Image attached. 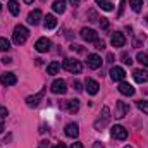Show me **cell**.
Returning <instances> with one entry per match:
<instances>
[{"label": "cell", "instance_id": "cell-1", "mask_svg": "<svg viewBox=\"0 0 148 148\" xmlns=\"http://www.w3.org/2000/svg\"><path fill=\"white\" fill-rule=\"evenodd\" d=\"M29 36V31H28V28H24L23 24H17L16 28H14V33H12V41L16 43V45H23L26 40Z\"/></svg>", "mask_w": 148, "mask_h": 148}, {"label": "cell", "instance_id": "cell-2", "mask_svg": "<svg viewBox=\"0 0 148 148\" xmlns=\"http://www.w3.org/2000/svg\"><path fill=\"white\" fill-rule=\"evenodd\" d=\"M102 117H98L97 121H95V129L97 131H102L107 124H109V121H110V109L105 105L103 109H102V114H100Z\"/></svg>", "mask_w": 148, "mask_h": 148}, {"label": "cell", "instance_id": "cell-3", "mask_svg": "<svg viewBox=\"0 0 148 148\" xmlns=\"http://www.w3.org/2000/svg\"><path fill=\"white\" fill-rule=\"evenodd\" d=\"M62 67H64L66 71L73 73V74H79L81 71H83L81 62H79V60H76V59H66V60L62 62Z\"/></svg>", "mask_w": 148, "mask_h": 148}, {"label": "cell", "instance_id": "cell-4", "mask_svg": "<svg viewBox=\"0 0 148 148\" xmlns=\"http://www.w3.org/2000/svg\"><path fill=\"white\" fill-rule=\"evenodd\" d=\"M45 93H47V88L40 90L38 93H35V95H31V97H28V98H26V105H28V107H38V105H40V102L43 100Z\"/></svg>", "mask_w": 148, "mask_h": 148}, {"label": "cell", "instance_id": "cell-5", "mask_svg": "<svg viewBox=\"0 0 148 148\" xmlns=\"http://www.w3.org/2000/svg\"><path fill=\"white\" fill-rule=\"evenodd\" d=\"M110 136H112V138H115V140L124 141V140L127 138V131H126L122 126L115 124V126H112V127H110Z\"/></svg>", "mask_w": 148, "mask_h": 148}, {"label": "cell", "instance_id": "cell-6", "mask_svg": "<svg viewBox=\"0 0 148 148\" xmlns=\"http://www.w3.org/2000/svg\"><path fill=\"white\" fill-rule=\"evenodd\" d=\"M50 90H52V93H55V95H64V93L67 91V84H66L64 79H55V81L52 83Z\"/></svg>", "mask_w": 148, "mask_h": 148}, {"label": "cell", "instance_id": "cell-7", "mask_svg": "<svg viewBox=\"0 0 148 148\" xmlns=\"http://www.w3.org/2000/svg\"><path fill=\"white\" fill-rule=\"evenodd\" d=\"M79 35H81V38H83L84 41H88V43H95V41L98 40V33H97L95 29H90V28H83Z\"/></svg>", "mask_w": 148, "mask_h": 148}, {"label": "cell", "instance_id": "cell-8", "mask_svg": "<svg viewBox=\"0 0 148 148\" xmlns=\"http://www.w3.org/2000/svg\"><path fill=\"white\" fill-rule=\"evenodd\" d=\"M86 64L90 69H98V67H102V57L97 53H90L86 59Z\"/></svg>", "mask_w": 148, "mask_h": 148}, {"label": "cell", "instance_id": "cell-9", "mask_svg": "<svg viewBox=\"0 0 148 148\" xmlns=\"http://www.w3.org/2000/svg\"><path fill=\"white\" fill-rule=\"evenodd\" d=\"M0 83H2L3 86H14V84L17 83V76L14 73H3L0 76Z\"/></svg>", "mask_w": 148, "mask_h": 148}, {"label": "cell", "instance_id": "cell-10", "mask_svg": "<svg viewBox=\"0 0 148 148\" xmlns=\"http://www.w3.org/2000/svg\"><path fill=\"white\" fill-rule=\"evenodd\" d=\"M62 109H66V110L69 112V114H76V112L79 110V100H66V102H62V105H60Z\"/></svg>", "mask_w": 148, "mask_h": 148}, {"label": "cell", "instance_id": "cell-11", "mask_svg": "<svg viewBox=\"0 0 148 148\" xmlns=\"http://www.w3.org/2000/svg\"><path fill=\"white\" fill-rule=\"evenodd\" d=\"M41 19H43V12L40 10V9H35L33 12H29L28 14V23L29 24H33V26H36L41 23Z\"/></svg>", "mask_w": 148, "mask_h": 148}, {"label": "cell", "instance_id": "cell-12", "mask_svg": "<svg viewBox=\"0 0 148 148\" xmlns=\"http://www.w3.org/2000/svg\"><path fill=\"white\" fill-rule=\"evenodd\" d=\"M127 112H129V105H127L126 102H117V103H115V117H117V119L126 117Z\"/></svg>", "mask_w": 148, "mask_h": 148}, {"label": "cell", "instance_id": "cell-13", "mask_svg": "<svg viewBox=\"0 0 148 148\" xmlns=\"http://www.w3.org/2000/svg\"><path fill=\"white\" fill-rule=\"evenodd\" d=\"M50 47H52V41H50L48 38H40V40L36 41V45H35V48H36L40 53L48 52V50H50Z\"/></svg>", "mask_w": 148, "mask_h": 148}, {"label": "cell", "instance_id": "cell-14", "mask_svg": "<svg viewBox=\"0 0 148 148\" xmlns=\"http://www.w3.org/2000/svg\"><path fill=\"white\" fill-rule=\"evenodd\" d=\"M110 43H112V47H124V45H126V36H124V33L115 31L110 38Z\"/></svg>", "mask_w": 148, "mask_h": 148}, {"label": "cell", "instance_id": "cell-15", "mask_svg": "<svg viewBox=\"0 0 148 148\" xmlns=\"http://www.w3.org/2000/svg\"><path fill=\"white\" fill-rule=\"evenodd\" d=\"M110 77H112V81H124V77H126V71H124L122 67L115 66V67H112L110 69Z\"/></svg>", "mask_w": 148, "mask_h": 148}, {"label": "cell", "instance_id": "cell-16", "mask_svg": "<svg viewBox=\"0 0 148 148\" xmlns=\"http://www.w3.org/2000/svg\"><path fill=\"white\" fill-rule=\"evenodd\" d=\"M84 84H86V91H88L90 95H97V93H98V90H100V84H98L95 79H91V77H88Z\"/></svg>", "mask_w": 148, "mask_h": 148}, {"label": "cell", "instance_id": "cell-17", "mask_svg": "<svg viewBox=\"0 0 148 148\" xmlns=\"http://www.w3.org/2000/svg\"><path fill=\"white\" fill-rule=\"evenodd\" d=\"M119 93H121V95H126V97H133V95H134V88H133L129 83L121 81V84H119Z\"/></svg>", "mask_w": 148, "mask_h": 148}, {"label": "cell", "instance_id": "cell-18", "mask_svg": "<svg viewBox=\"0 0 148 148\" xmlns=\"http://www.w3.org/2000/svg\"><path fill=\"white\" fill-rule=\"evenodd\" d=\"M77 134H79V126H77L76 122H69V124L66 126V136H69V138H77Z\"/></svg>", "mask_w": 148, "mask_h": 148}, {"label": "cell", "instance_id": "cell-19", "mask_svg": "<svg viewBox=\"0 0 148 148\" xmlns=\"http://www.w3.org/2000/svg\"><path fill=\"white\" fill-rule=\"evenodd\" d=\"M133 77H134L136 83H148V71H145V69H136L133 73Z\"/></svg>", "mask_w": 148, "mask_h": 148}, {"label": "cell", "instance_id": "cell-20", "mask_svg": "<svg viewBox=\"0 0 148 148\" xmlns=\"http://www.w3.org/2000/svg\"><path fill=\"white\" fill-rule=\"evenodd\" d=\"M43 19H45V21H43L45 29H53V28L57 26V19H55L53 14H47V17H43Z\"/></svg>", "mask_w": 148, "mask_h": 148}, {"label": "cell", "instance_id": "cell-21", "mask_svg": "<svg viewBox=\"0 0 148 148\" xmlns=\"http://www.w3.org/2000/svg\"><path fill=\"white\" fill-rule=\"evenodd\" d=\"M53 10L57 14H64L66 12V0H53Z\"/></svg>", "mask_w": 148, "mask_h": 148}, {"label": "cell", "instance_id": "cell-22", "mask_svg": "<svg viewBox=\"0 0 148 148\" xmlns=\"http://www.w3.org/2000/svg\"><path fill=\"white\" fill-rule=\"evenodd\" d=\"M95 2H97L98 7H102V9L107 10V12H110L112 9H114V3H112L110 0H95Z\"/></svg>", "mask_w": 148, "mask_h": 148}, {"label": "cell", "instance_id": "cell-23", "mask_svg": "<svg viewBox=\"0 0 148 148\" xmlns=\"http://www.w3.org/2000/svg\"><path fill=\"white\" fill-rule=\"evenodd\" d=\"M59 69H60V64H59V62H52V64H48V67H47V74L53 76V74L59 73Z\"/></svg>", "mask_w": 148, "mask_h": 148}, {"label": "cell", "instance_id": "cell-24", "mask_svg": "<svg viewBox=\"0 0 148 148\" xmlns=\"http://www.w3.org/2000/svg\"><path fill=\"white\" fill-rule=\"evenodd\" d=\"M136 60L143 66V67H147L148 69V55L147 53H143V52H138V55H136Z\"/></svg>", "mask_w": 148, "mask_h": 148}, {"label": "cell", "instance_id": "cell-25", "mask_svg": "<svg viewBox=\"0 0 148 148\" xmlns=\"http://www.w3.org/2000/svg\"><path fill=\"white\" fill-rule=\"evenodd\" d=\"M9 10H10L12 16H19V3L16 0H10L9 2Z\"/></svg>", "mask_w": 148, "mask_h": 148}, {"label": "cell", "instance_id": "cell-26", "mask_svg": "<svg viewBox=\"0 0 148 148\" xmlns=\"http://www.w3.org/2000/svg\"><path fill=\"white\" fill-rule=\"evenodd\" d=\"M129 5L134 12H140L141 7H143V0H129Z\"/></svg>", "mask_w": 148, "mask_h": 148}, {"label": "cell", "instance_id": "cell-27", "mask_svg": "<svg viewBox=\"0 0 148 148\" xmlns=\"http://www.w3.org/2000/svg\"><path fill=\"white\" fill-rule=\"evenodd\" d=\"M10 48V43L7 38H0V52H7Z\"/></svg>", "mask_w": 148, "mask_h": 148}, {"label": "cell", "instance_id": "cell-28", "mask_svg": "<svg viewBox=\"0 0 148 148\" xmlns=\"http://www.w3.org/2000/svg\"><path fill=\"white\" fill-rule=\"evenodd\" d=\"M136 105H138V109H140V110H141V112H145V114L148 115V102L138 100V102H136Z\"/></svg>", "mask_w": 148, "mask_h": 148}, {"label": "cell", "instance_id": "cell-29", "mask_svg": "<svg viewBox=\"0 0 148 148\" xmlns=\"http://www.w3.org/2000/svg\"><path fill=\"white\" fill-rule=\"evenodd\" d=\"M121 59H122V62H124V64H127V66H131V64H133V59L129 57V53H127V52H122V53H121Z\"/></svg>", "mask_w": 148, "mask_h": 148}, {"label": "cell", "instance_id": "cell-30", "mask_svg": "<svg viewBox=\"0 0 148 148\" xmlns=\"http://www.w3.org/2000/svg\"><path fill=\"white\" fill-rule=\"evenodd\" d=\"M73 86H74V90H76V91H83V84H81L77 79H74V81H73Z\"/></svg>", "mask_w": 148, "mask_h": 148}, {"label": "cell", "instance_id": "cell-31", "mask_svg": "<svg viewBox=\"0 0 148 148\" xmlns=\"http://www.w3.org/2000/svg\"><path fill=\"white\" fill-rule=\"evenodd\" d=\"M7 115H9V110H7L5 107H2V105H0V121H2V119H5Z\"/></svg>", "mask_w": 148, "mask_h": 148}, {"label": "cell", "instance_id": "cell-32", "mask_svg": "<svg viewBox=\"0 0 148 148\" xmlns=\"http://www.w3.org/2000/svg\"><path fill=\"white\" fill-rule=\"evenodd\" d=\"M88 16H90V21H91V23H95L97 19H100V17L97 16V12H95V10H90V12H88Z\"/></svg>", "mask_w": 148, "mask_h": 148}, {"label": "cell", "instance_id": "cell-33", "mask_svg": "<svg viewBox=\"0 0 148 148\" xmlns=\"http://www.w3.org/2000/svg\"><path fill=\"white\" fill-rule=\"evenodd\" d=\"M95 48H97V50H103V48H105V43L100 41V40H97V41H95Z\"/></svg>", "mask_w": 148, "mask_h": 148}, {"label": "cell", "instance_id": "cell-34", "mask_svg": "<svg viewBox=\"0 0 148 148\" xmlns=\"http://www.w3.org/2000/svg\"><path fill=\"white\" fill-rule=\"evenodd\" d=\"M100 26H102V29H107V28H109V21H107L105 17H102V19H100Z\"/></svg>", "mask_w": 148, "mask_h": 148}, {"label": "cell", "instance_id": "cell-35", "mask_svg": "<svg viewBox=\"0 0 148 148\" xmlns=\"http://www.w3.org/2000/svg\"><path fill=\"white\" fill-rule=\"evenodd\" d=\"M71 148H84V147H83V143L76 141V143H73V145H71Z\"/></svg>", "mask_w": 148, "mask_h": 148}, {"label": "cell", "instance_id": "cell-36", "mask_svg": "<svg viewBox=\"0 0 148 148\" xmlns=\"http://www.w3.org/2000/svg\"><path fill=\"white\" fill-rule=\"evenodd\" d=\"M2 62H3V64H12V59H10V57H3Z\"/></svg>", "mask_w": 148, "mask_h": 148}, {"label": "cell", "instance_id": "cell-37", "mask_svg": "<svg viewBox=\"0 0 148 148\" xmlns=\"http://www.w3.org/2000/svg\"><path fill=\"white\" fill-rule=\"evenodd\" d=\"M71 48H73V50H76V52H83V48H81V45H73Z\"/></svg>", "mask_w": 148, "mask_h": 148}, {"label": "cell", "instance_id": "cell-38", "mask_svg": "<svg viewBox=\"0 0 148 148\" xmlns=\"http://www.w3.org/2000/svg\"><path fill=\"white\" fill-rule=\"evenodd\" d=\"M93 148H105V147H103L100 141H95V143H93Z\"/></svg>", "mask_w": 148, "mask_h": 148}, {"label": "cell", "instance_id": "cell-39", "mask_svg": "<svg viewBox=\"0 0 148 148\" xmlns=\"http://www.w3.org/2000/svg\"><path fill=\"white\" fill-rule=\"evenodd\" d=\"M69 2H71L73 7H77V5H79V0H69Z\"/></svg>", "mask_w": 148, "mask_h": 148}, {"label": "cell", "instance_id": "cell-40", "mask_svg": "<svg viewBox=\"0 0 148 148\" xmlns=\"http://www.w3.org/2000/svg\"><path fill=\"white\" fill-rule=\"evenodd\" d=\"M107 62H114V55H112V53L107 55Z\"/></svg>", "mask_w": 148, "mask_h": 148}, {"label": "cell", "instance_id": "cell-41", "mask_svg": "<svg viewBox=\"0 0 148 148\" xmlns=\"http://www.w3.org/2000/svg\"><path fill=\"white\" fill-rule=\"evenodd\" d=\"M40 148H48V141H41V145H40Z\"/></svg>", "mask_w": 148, "mask_h": 148}, {"label": "cell", "instance_id": "cell-42", "mask_svg": "<svg viewBox=\"0 0 148 148\" xmlns=\"http://www.w3.org/2000/svg\"><path fill=\"white\" fill-rule=\"evenodd\" d=\"M53 148H66V145H64V143H57Z\"/></svg>", "mask_w": 148, "mask_h": 148}, {"label": "cell", "instance_id": "cell-43", "mask_svg": "<svg viewBox=\"0 0 148 148\" xmlns=\"http://www.w3.org/2000/svg\"><path fill=\"white\" fill-rule=\"evenodd\" d=\"M3 131V124H2V121H0V133Z\"/></svg>", "mask_w": 148, "mask_h": 148}, {"label": "cell", "instance_id": "cell-44", "mask_svg": "<svg viewBox=\"0 0 148 148\" xmlns=\"http://www.w3.org/2000/svg\"><path fill=\"white\" fill-rule=\"evenodd\" d=\"M24 2H26V3H33L35 0H24Z\"/></svg>", "mask_w": 148, "mask_h": 148}, {"label": "cell", "instance_id": "cell-45", "mask_svg": "<svg viewBox=\"0 0 148 148\" xmlns=\"http://www.w3.org/2000/svg\"><path fill=\"white\" fill-rule=\"evenodd\" d=\"M124 148H133V147H124Z\"/></svg>", "mask_w": 148, "mask_h": 148}, {"label": "cell", "instance_id": "cell-46", "mask_svg": "<svg viewBox=\"0 0 148 148\" xmlns=\"http://www.w3.org/2000/svg\"><path fill=\"white\" fill-rule=\"evenodd\" d=\"M0 12H2V5H0Z\"/></svg>", "mask_w": 148, "mask_h": 148}, {"label": "cell", "instance_id": "cell-47", "mask_svg": "<svg viewBox=\"0 0 148 148\" xmlns=\"http://www.w3.org/2000/svg\"><path fill=\"white\" fill-rule=\"evenodd\" d=\"M147 23H148V16H147Z\"/></svg>", "mask_w": 148, "mask_h": 148}, {"label": "cell", "instance_id": "cell-48", "mask_svg": "<svg viewBox=\"0 0 148 148\" xmlns=\"http://www.w3.org/2000/svg\"><path fill=\"white\" fill-rule=\"evenodd\" d=\"M40 2H45V0H40Z\"/></svg>", "mask_w": 148, "mask_h": 148}]
</instances>
